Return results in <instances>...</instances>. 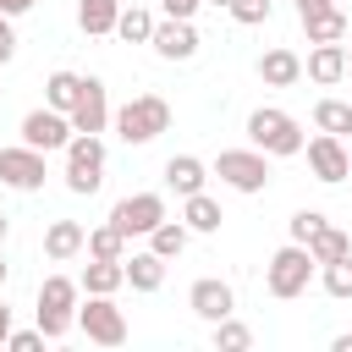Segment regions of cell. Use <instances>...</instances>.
Returning a JSON list of instances; mask_svg holds the SVG:
<instances>
[{
	"label": "cell",
	"mask_w": 352,
	"mask_h": 352,
	"mask_svg": "<svg viewBox=\"0 0 352 352\" xmlns=\"http://www.w3.org/2000/svg\"><path fill=\"white\" fill-rule=\"evenodd\" d=\"M160 132H170V104L160 94H138L116 110V138L121 143H154Z\"/></svg>",
	"instance_id": "6da1fadb"
},
{
	"label": "cell",
	"mask_w": 352,
	"mask_h": 352,
	"mask_svg": "<svg viewBox=\"0 0 352 352\" xmlns=\"http://www.w3.org/2000/svg\"><path fill=\"white\" fill-rule=\"evenodd\" d=\"M248 138H253V148H264V154H275V160H286V154H302V126L286 116V110H275V104H258L253 116H248Z\"/></svg>",
	"instance_id": "7a4b0ae2"
},
{
	"label": "cell",
	"mask_w": 352,
	"mask_h": 352,
	"mask_svg": "<svg viewBox=\"0 0 352 352\" xmlns=\"http://www.w3.org/2000/svg\"><path fill=\"white\" fill-rule=\"evenodd\" d=\"M77 280L72 275H44V286H38V330H44V341H60L72 324H77Z\"/></svg>",
	"instance_id": "3957f363"
},
{
	"label": "cell",
	"mask_w": 352,
	"mask_h": 352,
	"mask_svg": "<svg viewBox=\"0 0 352 352\" xmlns=\"http://www.w3.org/2000/svg\"><path fill=\"white\" fill-rule=\"evenodd\" d=\"M308 280H314V253L302 248V242H286L275 258H270V270H264V286H270V297H302L308 292Z\"/></svg>",
	"instance_id": "277c9868"
},
{
	"label": "cell",
	"mask_w": 352,
	"mask_h": 352,
	"mask_svg": "<svg viewBox=\"0 0 352 352\" xmlns=\"http://www.w3.org/2000/svg\"><path fill=\"white\" fill-rule=\"evenodd\" d=\"M99 182H104L99 132H72V143H66V187L72 192H99Z\"/></svg>",
	"instance_id": "5b68a950"
},
{
	"label": "cell",
	"mask_w": 352,
	"mask_h": 352,
	"mask_svg": "<svg viewBox=\"0 0 352 352\" xmlns=\"http://www.w3.org/2000/svg\"><path fill=\"white\" fill-rule=\"evenodd\" d=\"M214 176L236 192H264L270 187V160H264V148H220Z\"/></svg>",
	"instance_id": "8992f818"
},
{
	"label": "cell",
	"mask_w": 352,
	"mask_h": 352,
	"mask_svg": "<svg viewBox=\"0 0 352 352\" xmlns=\"http://www.w3.org/2000/svg\"><path fill=\"white\" fill-rule=\"evenodd\" d=\"M160 220H165V198H160V192H132V198H121V204L110 209V226H116L121 236H148Z\"/></svg>",
	"instance_id": "52a82bcc"
},
{
	"label": "cell",
	"mask_w": 352,
	"mask_h": 352,
	"mask_svg": "<svg viewBox=\"0 0 352 352\" xmlns=\"http://www.w3.org/2000/svg\"><path fill=\"white\" fill-rule=\"evenodd\" d=\"M77 324H82V336L99 341V346H121V341H126V314H121L110 297H88V302L77 308Z\"/></svg>",
	"instance_id": "ba28073f"
},
{
	"label": "cell",
	"mask_w": 352,
	"mask_h": 352,
	"mask_svg": "<svg viewBox=\"0 0 352 352\" xmlns=\"http://www.w3.org/2000/svg\"><path fill=\"white\" fill-rule=\"evenodd\" d=\"M22 143L28 148H38V154H50V148H66L72 143V116L66 110H28L22 116Z\"/></svg>",
	"instance_id": "9c48e42d"
},
{
	"label": "cell",
	"mask_w": 352,
	"mask_h": 352,
	"mask_svg": "<svg viewBox=\"0 0 352 352\" xmlns=\"http://www.w3.org/2000/svg\"><path fill=\"white\" fill-rule=\"evenodd\" d=\"M148 44H154V55H160V60H192L204 38H198L192 16H165V22H154Z\"/></svg>",
	"instance_id": "30bf717a"
},
{
	"label": "cell",
	"mask_w": 352,
	"mask_h": 352,
	"mask_svg": "<svg viewBox=\"0 0 352 352\" xmlns=\"http://www.w3.org/2000/svg\"><path fill=\"white\" fill-rule=\"evenodd\" d=\"M302 148H308V170H314V182L336 187V182H346V176H352V154L341 148V138L319 132V138H308Z\"/></svg>",
	"instance_id": "8fae6325"
},
{
	"label": "cell",
	"mask_w": 352,
	"mask_h": 352,
	"mask_svg": "<svg viewBox=\"0 0 352 352\" xmlns=\"http://www.w3.org/2000/svg\"><path fill=\"white\" fill-rule=\"evenodd\" d=\"M0 182L6 187H16V192H33V187H44V154L38 148H0Z\"/></svg>",
	"instance_id": "7c38bea8"
},
{
	"label": "cell",
	"mask_w": 352,
	"mask_h": 352,
	"mask_svg": "<svg viewBox=\"0 0 352 352\" xmlns=\"http://www.w3.org/2000/svg\"><path fill=\"white\" fill-rule=\"evenodd\" d=\"M66 116H72V132H104V121H110V94H104V82H99V77H82V94H77V104H72Z\"/></svg>",
	"instance_id": "4fadbf2b"
},
{
	"label": "cell",
	"mask_w": 352,
	"mask_h": 352,
	"mask_svg": "<svg viewBox=\"0 0 352 352\" xmlns=\"http://www.w3.org/2000/svg\"><path fill=\"white\" fill-rule=\"evenodd\" d=\"M187 308L198 314V319H226L231 308H236V297H231V286L226 280H214V275H204V280H192V292H187Z\"/></svg>",
	"instance_id": "5bb4252c"
},
{
	"label": "cell",
	"mask_w": 352,
	"mask_h": 352,
	"mask_svg": "<svg viewBox=\"0 0 352 352\" xmlns=\"http://www.w3.org/2000/svg\"><path fill=\"white\" fill-rule=\"evenodd\" d=\"M302 72H308L319 88L341 82V77H346V38H336V44H314L308 60H302Z\"/></svg>",
	"instance_id": "9a60e30c"
},
{
	"label": "cell",
	"mask_w": 352,
	"mask_h": 352,
	"mask_svg": "<svg viewBox=\"0 0 352 352\" xmlns=\"http://www.w3.org/2000/svg\"><path fill=\"white\" fill-rule=\"evenodd\" d=\"M165 182L187 198V192H204V182H209V165L198 160V154H170L165 160Z\"/></svg>",
	"instance_id": "2e32d148"
},
{
	"label": "cell",
	"mask_w": 352,
	"mask_h": 352,
	"mask_svg": "<svg viewBox=\"0 0 352 352\" xmlns=\"http://www.w3.org/2000/svg\"><path fill=\"white\" fill-rule=\"evenodd\" d=\"M82 242H88V231H82L77 220H50V231H44V253H50L55 264L77 258V253H82Z\"/></svg>",
	"instance_id": "e0dca14e"
},
{
	"label": "cell",
	"mask_w": 352,
	"mask_h": 352,
	"mask_svg": "<svg viewBox=\"0 0 352 352\" xmlns=\"http://www.w3.org/2000/svg\"><path fill=\"white\" fill-rule=\"evenodd\" d=\"M121 270H126V286H132V292H160V286H165V258H160L154 248L121 258Z\"/></svg>",
	"instance_id": "ac0fdd59"
},
{
	"label": "cell",
	"mask_w": 352,
	"mask_h": 352,
	"mask_svg": "<svg viewBox=\"0 0 352 352\" xmlns=\"http://www.w3.org/2000/svg\"><path fill=\"white\" fill-rule=\"evenodd\" d=\"M77 286H82L88 297H110V292L126 286V270H121V258H88V270H82Z\"/></svg>",
	"instance_id": "d6986e66"
},
{
	"label": "cell",
	"mask_w": 352,
	"mask_h": 352,
	"mask_svg": "<svg viewBox=\"0 0 352 352\" xmlns=\"http://www.w3.org/2000/svg\"><path fill=\"white\" fill-rule=\"evenodd\" d=\"M258 77H264L270 88H292V82L302 77L297 50H264V55H258Z\"/></svg>",
	"instance_id": "ffe728a7"
},
{
	"label": "cell",
	"mask_w": 352,
	"mask_h": 352,
	"mask_svg": "<svg viewBox=\"0 0 352 352\" xmlns=\"http://www.w3.org/2000/svg\"><path fill=\"white\" fill-rule=\"evenodd\" d=\"M116 16H121V0H77V28H82L88 38L116 33Z\"/></svg>",
	"instance_id": "44dd1931"
},
{
	"label": "cell",
	"mask_w": 352,
	"mask_h": 352,
	"mask_svg": "<svg viewBox=\"0 0 352 352\" xmlns=\"http://www.w3.org/2000/svg\"><path fill=\"white\" fill-rule=\"evenodd\" d=\"M220 220H226V214H220V204H214L209 192H187V198H182V226H187V231H204V236H209V231H220Z\"/></svg>",
	"instance_id": "7402d4cb"
},
{
	"label": "cell",
	"mask_w": 352,
	"mask_h": 352,
	"mask_svg": "<svg viewBox=\"0 0 352 352\" xmlns=\"http://www.w3.org/2000/svg\"><path fill=\"white\" fill-rule=\"evenodd\" d=\"M302 248L314 253V264H330V258H341V253H352V236H346L341 226H330V220H324V226H319V231H314V236H308Z\"/></svg>",
	"instance_id": "603a6c76"
},
{
	"label": "cell",
	"mask_w": 352,
	"mask_h": 352,
	"mask_svg": "<svg viewBox=\"0 0 352 352\" xmlns=\"http://www.w3.org/2000/svg\"><path fill=\"white\" fill-rule=\"evenodd\" d=\"M302 33H308V44H336V38H346V16H341V6L302 16Z\"/></svg>",
	"instance_id": "cb8c5ba5"
},
{
	"label": "cell",
	"mask_w": 352,
	"mask_h": 352,
	"mask_svg": "<svg viewBox=\"0 0 352 352\" xmlns=\"http://www.w3.org/2000/svg\"><path fill=\"white\" fill-rule=\"evenodd\" d=\"M314 126L330 132V138H346V132H352V104H346V99H319V104H314Z\"/></svg>",
	"instance_id": "d4e9b609"
},
{
	"label": "cell",
	"mask_w": 352,
	"mask_h": 352,
	"mask_svg": "<svg viewBox=\"0 0 352 352\" xmlns=\"http://www.w3.org/2000/svg\"><path fill=\"white\" fill-rule=\"evenodd\" d=\"M77 94H82V77L77 72H50V82H44V104L50 110H72Z\"/></svg>",
	"instance_id": "484cf974"
},
{
	"label": "cell",
	"mask_w": 352,
	"mask_h": 352,
	"mask_svg": "<svg viewBox=\"0 0 352 352\" xmlns=\"http://www.w3.org/2000/svg\"><path fill=\"white\" fill-rule=\"evenodd\" d=\"M148 248H154V253H160V258H165V264H170V258H176V253H182V248H187V226H182V220H170V214H165V220H160V226H154V231H148Z\"/></svg>",
	"instance_id": "4316f807"
},
{
	"label": "cell",
	"mask_w": 352,
	"mask_h": 352,
	"mask_svg": "<svg viewBox=\"0 0 352 352\" xmlns=\"http://www.w3.org/2000/svg\"><path fill=\"white\" fill-rule=\"evenodd\" d=\"M148 33H154V16H148L143 6H121V16H116V38H126V44H148Z\"/></svg>",
	"instance_id": "83f0119b"
},
{
	"label": "cell",
	"mask_w": 352,
	"mask_h": 352,
	"mask_svg": "<svg viewBox=\"0 0 352 352\" xmlns=\"http://www.w3.org/2000/svg\"><path fill=\"white\" fill-rule=\"evenodd\" d=\"M319 286H324L330 297H352V253H341V258L319 264Z\"/></svg>",
	"instance_id": "f1b7e54d"
},
{
	"label": "cell",
	"mask_w": 352,
	"mask_h": 352,
	"mask_svg": "<svg viewBox=\"0 0 352 352\" xmlns=\"http://www.w3.org/2000/svg\"><path fill=\"white\" fill-rule=\"evenodd\" d=\"M88 258H126V236L116 231V226H99V231H88Z\"/></svg>",
	"instance_id": "f546056e"
},
{
	"label": "cell",
	"mask_w": 352,
	"mask_h": 352,
	"mask_svg": "<svg viewBox=\"0 0 352 352\" xmlns=\"http://www.w3.org/2000/svg\"><path fill=\"white\" fill-rule=\"evenodd\" d=\"M214 346H220V352H242V346H253V330L226 314V319H214Z\"/></svg>",
	"instance_id": "4dcf8cb0"
},
{
	"label": "cell",
	"mask_w": 352,
	"mask_h": 352,
	"mask_svg": "<svg viewBox=\"0 0 352 352\" xmlns=\"http://www.w3.org/2000/svg\"><path fill=\"white\" fill-rule=\"evenodd\" d=\"M226 11H231L242 28H258V22H270V0H231Z\"/></svg>",
	"instance_id": "1f68e13d"
},
{
	"label": "cell",
	"mask_w": 352,
	"mask_h": 352,
	"mask_svg": "<svg viewBox=\"0 0 352 352\" xmlns=\"http://www.w3.org/2000/svg\"><path fill=\"white\" fill-rule=\"evenodd\" d=\"M319 226H324V214H319V209H297V214H292V242H308Z\"/></svg>",
	"instance_id": "d6a6232c"
},
{
	"label": "cell",
	"mask_w": 352,
	"mask_h": 352,
	"mask_svg": "<svg viewBox=\"0 0 352 352\" xmlns=\"http://www.w3.org/2000/svg\"><path fill=\"white\" fill-rule=\"evenodd\" d=\"M6 346H11V352H38V346H44V330H11Z\"/></svg>",
	"instance_id": "836d02e7"
},
{
	"label": "cell",
	"mask_w": 352,
	"mask_h": 352,
	"mask_svg": "<svg viewBox=\"0 0 352 352\" xmlns=\"http://www.w3.org/2000/svg\"><path fill=\"white\" fill-rule=\"evenodd\" d=\"M11 55H16V33H11V16L0 11V66H6Z\"/></svg>",
	"instance_id": "e575fe53"
},
{
	"label": "cell",
	"mask_w": 352,
	"mask_h": 352,
	"mask_svg": "<svg viewBox=\"0 0 352 352\" xmlns=\"http://www.w3.org/2000/svg\"><path fill=\"white\" fill-rule=\"evenodd\" d=\"M160 6H165V16H192L204 0H160Z\"/></svg>",
	"instance_id": "d590c367"
},
{
	"label": "cell",
	"mask_w": 352,
	"mask_h": 352,
	"mask_svg": "<svg viewBox=\"0 0 352 352\" xmlns=\"http://www.w3.org/2000/svg\"><path fill=\"white\" fill-rule=\"evenodd\" d=\"M336 0H297V16H314V11H330Z\"/></svg>",
	"instance_id": "8d00e7d4"
},
{
	"label": "cell",
	"mask_w": 352,
	"mask_h": 352,
	"mask_svg": "<svg viewBox=\"0 0 352 352\" xmlns=\"http://www.w3.org/2000/svg\"><path fill=\"white\" fill-rule=\"evenodd\" d=\"M33 6H38V0H0V11H6V16H22V11H33Z\"/></svg>",
	"instance_id": "74e56055"
},
{
	"label": "cell",
	"mask_w": 352,
	"mask_h": 352,
	"mask_svg": "<svg viewBox=\"0 0 352 352\" xmlns=\"http://www.w3.org/2000/svg\"><path fill=\"white\" fill-rule=\"evenodd\" d=\"M6 336H11V308L0 302V346H6Z\"/></svg>",
	"instance_id": "f35d334b"
},
{
	"label": "cell",
	"mask_w": 352,
	"mask_h": 352,
	"mask_svg": "<svg viewBox=\"0 0 352 352\" xmlns=\"http://www.w3.org/2000/svg\"><path fill=\"white\" fill-rule=\"evenodd\" d=\"M336 352H352V336H336Z\"/></svg>",
	"instance_id": "ab89813d"
},
{
	"label": "cell",
	"mask_w": 352,
	"mask_h": 352,
	"mask_svg": "<svg viewBox=\"0 0 352 352\" xmlns=\"http://www.w3.org/2000/svg\"><path fill=\"white\" fill-rule=\"evenodd\" d=\"M6 231H11V220H6V214H0V242H6Z\"/></svg>",
	"instance_id": "60d3db41"
},
{
	"label": "cell",
	"mask_w": 352,
	"mask_h": 352,
	"mask_svg": "<svg viewBox=\"0 0 352 352\" xmlns=\"http://www.w3.org/2000/svg\"><path fill=\"white\" fill-rule=\"evenodd\" d=\"M346 77H352V44H346Z\"/></svg>",
	"instance_id": "b9f144b4"
},
{
	"label": "cell",
	"mask_w": 352,
	"mask_h": 352,
	"mask_svg": "<svg viewBox=\"0 0 352 352\" xmlns=\"http://www.w3.org/2000/svg\"><path fill=\"white\" fill-rule=\"evenodd\" d=\"M209 6H231V0H209Z\"/></svg>",
	"instance_id": "7bdbcfd3"
},
{
	"label": "cell",
	"mask_w": 352,
	"mask_h": 352,
	"mask_svg": "<svg viewBox=\"0 0 352 352\" xmlns=\"http://www.w3.org/2000/svg\"><path fill=\"white\" fill-rule=\"evenodd\" d=\"M0 286H6V264H0Z\"/></svg>",
	"instance_id": "ee69618b"
}]
</instances>
